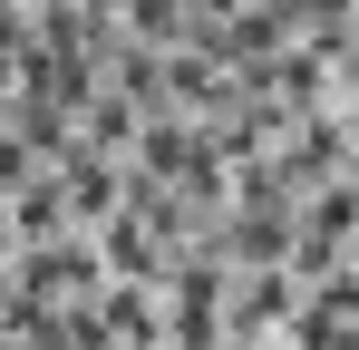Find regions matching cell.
<instances>
[{
  "label": "cell",
  "instance_id": "obj_1",
  "mask_svg": "<svg viewBox=\"0 0 359 350\" xmlns=\"http://www.w3.org/2000/svg\"><path fill=\"white\" fill-rule=\"evenodd\" d=\"M97 263H107V283H156V292H165V273H175V243L146 224L136 205H117V214L97 224Z\"/></svg>",
  "mask_w": 359,
  "mask_h": 350
},
{
  "label": "cell",
  "instance_id": "obj_2",
  "mask_svg": "<svg viewBox=\"0 0 359 350\" xmlns=\"http://www.w3.org/2000/svg\"><path fill=\"white\" fill-rule=\"evenodd\" d=\"M20 263V214H10V195H0V273Z\"/></svg>",
  "mask_w": 359,
  "mask_h": 350
}]
</instances>
